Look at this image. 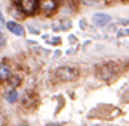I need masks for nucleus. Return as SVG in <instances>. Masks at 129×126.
I'll list each match as a JSON object with an SVG mask.
<instances>
[{"label":"nucleus","mask_w":129,"mask_h":126,"mask_svg":"<svg viewBox=\"0 0 129 126\" xmlns=\"http://www.w3.org/2000/svg\"><path fill=\"white\" fill-rule=\"evenodd\" d=\"M49 126H59V124H49Z\"/></svg>","instance_id":"17"},{"label":"nucleus","mask_w":129,"mask_h":126,"mask_svg":"<svg viewBox=\"0 0 129 126\" xmlns=\"http://www.w3.org/2000/svg\"><path fill=\"white\" fill-rule=\"evenodd\" d=\"M69 40H70V43H72V45H73V43H77V37H73V35H72V37L69 38Z\"/></svg>","instance_id":"15"},{"label":"nucleus","mask_w":129,"mask_h":126,"mask_svg":"<svg viewBox=\"0 0 129 126\" xmlns=\"http://www.w3.org/2000/svg\"><path fill=\"white\" fill-rule=\"evenodd\" d=\"M61 26H62V27H61L62 31H69L72 24H70V21H62V22H61Z\"/></svg>","instance_id":"10"},{"label":"nucleus","mask_w":129,"mask_h":126,"mask_svg":"<svg viewBox=\"0 0 129 126\" xmlns=\"http://www.w3.org/2000/svg\"><path fill=\"white\" fill-rule=\"evenodd\" d=\"M0 26H5V19H3V14L0 11Z\"/></svg>","instance_id":"14"},{"label":"nucleus","mask_w":129,"mask_h":126,"mask_svg":"<svg viewBox=\"0 0 129 126\" xmlns=\"http://www.w3.org/2000/svg\"><path fill=\"white\" fill-rule=\"evenodd\" d=\"M18 97H19V93H18V89H14V88H11L5 94V99H7V102H10V104L18 102Z\"/></svg>","instance_id":"8"},{"label":"nucleus","mask_w":129,"mask_h":126,"mask_svg":"<svg viewBox=\"0 0 129 126\" xmlns=\"http://www.w3.org/2000/svg\"><path fill=\"white\" fill-rule=\"evenodd\" d=\"M92 22L96 24V26H99V27L107 26V24L110 22V16L105 14V13H97V14H94V16H92Z\"/></svg>","instance_id":"6"},{"label":"nucleus","mask_w":129,"mask_h":126,"mask_svg":"<svg viewBox=\"0 0 129 126\" xmlns=\"http://www.w3.org/2000/svg\"><path fill=\"white\" fill-rule=\"evenodd\" d=\"M11 75V69L7 64H0V82H7Z\"/></svg>","instance_id":"7"},{"label":"nucleus","mask_w":129,"mask_h":126,"mask_svg":"<svg viewBox=\"0 0 129 126\" xmlns=\"http://www.w3.org/2000/svg\"><path fill=\"white\" fill-rule=\"evenodd\" d=\"M37 2L38 0H21L19 2V8H21L22 13L32 14V13L37 11Z\"/></svg>","instance_id":"4"},{"label":"nucleus","mask_w":129,"mask_h":126,"mask_svg":"<svg viewBox=\"0 0 129 126\" xmlns=\"http://www.w3.org/2000/svg\"><path fill=\"white\" fill-rule=\"evenodd\" d=\"M19 126H30V124H19Z\"/></svg>","instance_id":"16"},{"label":"nucleus","mask_w":129,"mask_h":126,"mask_svg":"<svg viewBox=\"0 0 129 126\" xmlns=\"http://www.w3.org/2000/svg\"><path fill=\"white\" fill-rule=\"evenodd\" d=\"M57 8V0H38L37 2V11L43 16H51Z\"/></svg>","instance_id":"2"},{"label":"nucleus","mask_w":129,"mask_h":126,"mask_svg":"<svg viewBox=\"0 0 129 126\" xmlns=\"http://www.w3.org/2000/svg\"><path fill=\"white\" fill-rule=\"evenodd\" d=\"M115 64H102L97 67V75L101 77L102 80H112L115 77V73L118 72L116 67H113Z\"/></svg>","instance_id":"3"},{"label":"nucleus","mask_w":129,"mask_h":126,"mask_svg":"<svg viewBox=\"0 0 129 126\" xmlns=\"http://www.w3.org/2000/svg\"><path fill=\"white\" fill-rule=\"evenodd\" d=\"M51 43H54V45L61 43V38H59V37H56V38H53V40H51Z\"/></svg>","instance_id":"13"},{"label":"nucleus","mask_w":129,"mask_h":126,"mask_svg":"<svg viewBox=\"0 0 129 126\" xmlns=\"http://www.w3.org/2000/svg\"><path fill=\"white\" fill-rule=\"evenodd\" d=\"M78 75H80V70L72 65H62V67L56 69V77L64 82H73L78 78Z\"/></svg>","instance_id":"1"},{"label":"nucleus","mask_w":129,"mask_h":126,"mask_svg":"<svg viewBox=\"0 0 129 126\" xmlns=\"http://www.w3.org/2000/svg\"><path fill=\"white\" fill-rule=\"evenodd\" d=\"M7 82H10V83H11V86L14 88V86H18V85L21 83V78H19V77H11V75H10V78L7 80Z\"/></svg>","instance_id":"9"},{"label":"nucleus","mask_w":129,"mask_h":126,"mask_svg":"<svg viewBox=\"0 0 129 126\" xmlns=\"http://www.w3.org/2000/svg\"><path fill=\"white\" fill-rule=\"evenodd\" d=\"M129 35V29H120L118 31V37H127Z\"/></svg>","instance_id":"11"},{"label":"nucleus","mask_w":129,"mask_h":126,"mask_svg":"<svg viewBox=\"0 0 129 126\" xmlns=\"http://www.w3.org/2000/svg\"><path fill=\"white\" fill-rule=\"evenodd\" d=\"M3 45H5V37H3V34L0 32V48H2Z\"/></svg>","instance_id":"12"},{"label":"nucleus","mask_w":129,"mask_h":126,"mask_svg":"<svg viewBox=\"0 0 129 126\" xmlns=\"http://www.w3.org/2000/svg\"><path fill=\"white\" fill-rule=\"evenodd\" d=\"M5 26H7V29H8L10 32L14 34V35H18V37H24V34H26L24 27H22L19 22H16V21H8Z\"/></svg>","instance_id":"5"}]
</instances>
